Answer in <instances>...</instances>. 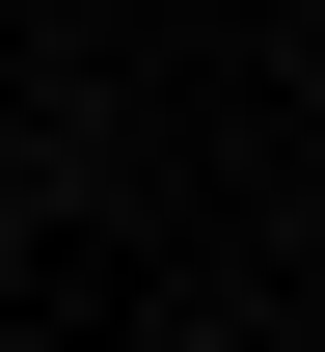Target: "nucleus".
Returning a JSON list of instances; mask_svg holds the SVG:
<instances>
[]
</instances>
